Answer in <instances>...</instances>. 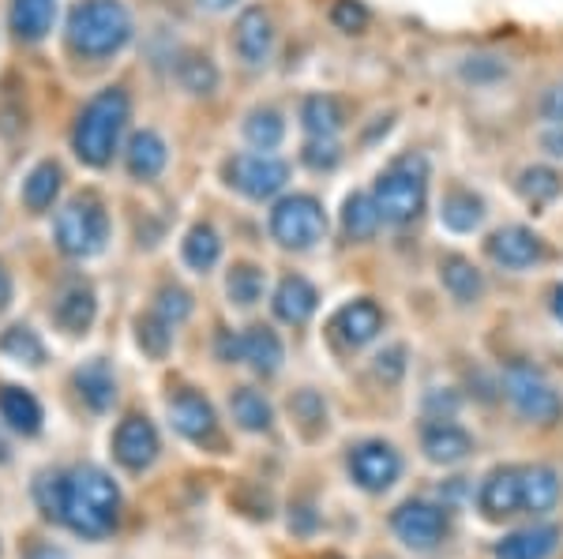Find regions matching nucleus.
I'll return each instance as SVG.
<instances>
[{
  "instance_id": "b1692460",
  "label": "nucleus",
  "mask_w": 563,
  "mask_h": 559,
  "mask_svg": "<svg viewBox=\"0 0 563 559\" xmlns=\"http://www.w3.org/2000/svg\"><path fill=\"white\" fill-rule=\"evenodd\" d=\"M282 357H286V349H282V338L275 335L271 327H249L241 335V360H249L252 372L260 376H275L282 368Z\"/></svg>"
},
{
  "instance_id": "2eb2a0df",
  "label": "nucleus",
  "mask_w": 563,
  "mask_h": 559,
  "mask_svg": "<svg viewBox=\"0 0 563 559\" xmlns=\"http://www.w3.org/2000/svg\"><path fill=\"white\" fill-rule=\"evenodd\" d=\"M379 331H384V312H379L376 301H350L346 309H339L331 320V335L350 349L368 346Z\"/></svg>"
},
{
  "instance_id": "a19ab883",
  "label": "nucleus",
  "mask_w": 563,
  "mask_h": 559,
  "mask_svg": "<svg viewBox=\"0 0 563 559\" xmlns=\"http://www.w3.org/2000/svg\"><path fill=\"white\" fill-rule=\"evenodd\" d=\"M154 312H158L169 327H180V323L192 315V297L180 290V286H162L158 297H154Z\"/></svg>"
},
{
  "instance_id": "bb28decb",
  "label": "nucleus",
  "mask_w": 563,
  "mask_h": 559,
  "mask_svg": "<svg viewBox=\"0 0 563 559\" xmlns=\"http://www.w3.org/2000/svg\"><path fill=\"white\" fill-rule=\"evenodd\" d=\"M301 124L316 139H334L346 124V110L334 94H308L301 102Z\"/></svg>"
},
{
  "instance_id": "473e14b6",
  "label": "nucleus",
  "mask_w": 563,
  "mask_h": 559,
  "mask_svg": "<svg viewBox=\"0 0 563 559\" xmlns=\"http://www.w3.org/2000/svg\"><path fill=\"white\" fill-rule=\"evenodd\" d=\"M244 139L252 143L256 150H275L282 139H286V121H282L278 110H271V105H260V110H252L244 116Z\"/></svg>"
},
{
  "instance_id": "c9c22d12",
  "label": "nucleus",
  "mask_w": 563,
  "mask_h": 559,
  "mask_svg": "<svg viewBox=\"0 0 563 559\" xmlns=\"http://www.w3.org/2000/svg\"><path fill=\"white\" fill-rule=\"evenodd\" d=\"M177 79L188 94H214L218 87V68L207 53H185L177 65Z\"/></svg>"
},
{
  "instance_id": "7c9ffc66",
  "label": "nucleus",
  "mask_w": 563,
  "mask_h": 559,
  "mask_svg": "<svg viewBox=\"0 0 563 559\" xmlns=\"http://www.w3.org/2000/svg\"><path fill=\"white\" fill-rule=\"evenodd\" d=\"M60 180H65V174H60L57 161H38L31 177L23 180V203L31 211H49L53 200L60 195Z\"/></svg>"
},
{
  "instance_id": "4be33fe9",
  "label": "nucleus",
  "mask_w": 563,
  "mask_h": 559,
  "mask_svg": "<svg viewBox=\"0 0 563 559\" xmlns=\"http://www.w3.org/2000/svg\"><path fill=\"white\" fill-rule=\"evenodd\" d=\"M560 473L552 466H522V511L544 515L560 503Z\"/></svg>"
},
{
  "instance_id": "864d4df0",
  "label": "nucleus",
  "mask_w": 563,
  "mask_h": 559,
  "mask_svg": "<svg viewBox=\"0 0 563 559\" xmlns=\"http://www.w3.org/2000/svg\"><path fill=\"white\" fill-rule=\"evenodd\" d=\"M26 559H68V552H60V548H53V545H42V548H34Z\"/></svg>"
},
{
  "instance_id": "58836bf2",
  "label": "nucleus",
  "mask_w": 563,
  "mask_h": 559,
  "mask_svg": "<svg viewBox=\"0 0 563 559\" xmlns=\"http://www.w3.org/2000/svg\"><path fill=\"white\" fill-rule=\"evenodd\" d=\"M0 349H4L8 357L23 360V365H42L45 360V346L31 327H8L4 338H0Z\"/></svg>"
},
{
  "instance_id": "c03bdc74",
  "label": "nucleus",
  "mask_w": 563,
  "mask_h": 559,
  "mask_svg": "<svg viewBox=\"0 0 563 559\" xmlns=\"http://www.w3.org/2000/svg\"><path fill=\"white\" fill-rule=\"evenodd\" d=\"M294 413L301 417V425H308V436H316V428H327V405L316 391H301L294 399Z\"/></svg>"
},
{
  "instance_id": "5701e85b",
  "label": "nucleus",
  "mask_w": 563,
  "mask_h": 559,
  "mask_svg": "<svg viewBox=\"0 0 563 559\" xmlns=\"http://www.w3.org/2000/svg\"><path fill=\"white\" fill-rule=\"evenodd\" d=\"M440 282L459 304H477L485 297V278L466 256H443L440 259Z\"/></svg>"
},
{
  "instance_id": "09e8293b",
  "label": "nucleus",
  "mask_w": 563,
  "mask_h": 559,
  "mask_svg": "<svg viewBox=\"0 0 563 559\" xmlns=\"http://www.w3.org/2000/svg\"><path fill=\"white\" fill-rule=\"evenodd\" d=\"M541 147L549 150L552 158H563V124H552V128L541 135Z\"/></svg>"
},
{
  "instance_id": "a18cd8bd",
  "label": "nucleus",
  "mask_w": 563,
  "mask_h": 559,
  "mask_svg": "<svg viewBox=\"0 0 563 559\" xmlns=\"http://www.w3.org/2000/svg\"><path fill=\"white\" fill-rule=\"evenodd\" d=\"M376 376L384 383H398L406 376V346H390L376 357Z\"/></svg>"
},
{
  "instance_id": "de8ad7c7",
  "label": "nucleus",
  "mask_w": 563,
  "mask_h": 559,
  "mask_svg": "<svg viewBox=\"0 0 563 559\" xmlns=\"http://www.w3.org/2000/svg\"><path fill=\"white\" fill-rule=\"evenodd\" d=\"M541 116H544L549 124H563V87L544 90V98H541Z\"/></svg>"
},
{
  "instance_id": "7ed1b4c3",
  "label": "nucleus",
  "mask_w": 563,
  "mask_h": 559,
  "mask_svg": "<svg viewBox=\"0 0 563 559\" xmlns=\"http://www.w3.org/2000/svg\"><path fill=\"white\" fill-rule=\"evenodd\" d=\"M124 124H129V94L121 87H109L90 98L87 110L76 121V132H71V147H76L79 161H87L95 169L109 166Z\"/></svg>"
},
{
  "instance_id": "6e6d98bb",
  "label": "nucleus",
  "mask_w": 563,
  "mask_h": 559,
  "mask_svg": "<svg viewBox=\"0 0 563 559\" xmlns=\"http://www.w3.org/2000/svg\"><path fill=\"white\" fill-rule=\"evenodd\" d=\"M552 315H556V320L563 323V286L552 290Z\"/></svg>"
},
{
  "instance_id": "393cba45",
  "label": "nucleus",
  "mask_w": 563,
  "mask_h": 559,
  "mask_svg": "<svg viewBox=\"0 0 563 559\" xmlns=\"http://www.w3.org/2000/svg\"><path fill=\"white\" fill-rule=\"evenodd\" d=\"M76 387H79V399H84L95 413H106L109 405L117 402V376L102 357L87 360V365L79 368Z\"/></svg>"
},
{
  "instance_id": "aec40b11",
  "label": "nucleus",
  "mask_w": 563,
  "mask_h": 559,
  "mask_svg": "<svg viewBox=\"0 0 563 559\" xmlns=\"http://www.w3.org/2000/svg\"><path fill=\"white\" fill-rule=\"evenodd\" d=\"M95 312H98L95 290L84 282L68 286V290L57 297V304H53V320H57V327L68 331V335H84L90 323H95Z\"/></svg>"
},
{
  "instance_id": "a878e982",
  "label": "nucleus",
  "mask_w": 563,
  "mask_h": 559,
  "mask_svg": "<svg viewBox=\"0 0 563 559\" xmlns=\"http://www.w3.org/2000/svg\"><path fill=\"white\" fill-rule=\"evenodd\" d=\"M166 161H169V147H166V139H162L158 132L143 128V132L132 135V143H129V174L135 180H154L162 169H166Z\"/></svg>"
},
{
  "instance_id": "f8f14e48",
  "label": "nucleus",
  "mask_w": 563,
  "mask_h": 559,
  "mask_svg": "<svg viewBox=\"0 0 563 559\" xmlns=\"http://www.w3.org/2000/svg\"><path fill=\"white\" fill-rule=\"evenodd\" d=\"M233 49L249 68H260L271 60V49H275V20H271L267 8L252 4L244 8L233 23Z\"/></svg>"
},
{
  "instance_id": "37998d69",
  "label": "nucleus",
  "mask_w": 563,
  "mask_h": 559,
  "mask_svg": "<svg viewBox=\"0 0 563 559\" xmlns=\"http://www.w3.org/2000/svg\"><path fill=\"white\" fill-rule=\"evenodd\" d=\"M301 161L308 169H316V174H327V169H334L342 161V150H339V143L334 139H308L305 143V150H301Z\"/></svg>"
},
{
  "instance_id": "8fccbe9b",
  "label": "nucleus",
  "mask_w": 563,
  "mask_h": 559,
  "mask_svg": "<svg viewBox=\"0 0 563 559\" xmlns=\"http://www.w3.org/2000/svg\"><path fill=\"white\" fill-rule=\"evenodd\" d=\"M312 526H316L312 507H294V515H289V529H297V534H312Z\"/></svg>"
},
{
  "instance_id": "f704fd0d",
  "label": "nucleus",
  "mask_w": 563,
  "mask_h": 559,
  "mask_svg": "<svg viewBox=\"0 0 563 559\" xmlns=\"http://www.w3.org/2000/svg\"><path fill=\"white\" fill-rule=\"evenodd\" d=\"M519 192L526 203L549 206L563 192V177L552 166H526L519 174Z\"/></svg>"
},
{
  "instance_id": "5fc2aeb1",
  "label": "nucleus",
  "mask_w": 563,
  "mask_h": 559,
  "mask_svg": "<svg viewBox=\"0 0 563 559\" xmlns=\"http://www.w3.org/2000/svg\"><path fill=\"white\" fill-rule=\"evenodd\" d=\"M196 4L203 8V12H230L238 0H196Z\"/></svg>"
},
{
  "instance_id": "f257e3e1",
  "label": "nucleus",
  "mask_w": 563,
  "mask_h": 559,
  "mask_svg": "<svg viewBox=\"0 0 563 559\" xmlns=\"http://www.w3.org/2000/svg\"><path fill=\"white\" fill-rule=\"evenodd\" d=\"M121 515V489L113 484V477L98 466H79V470L65 473V511L60 522L79 537H106L117 526Z\"/></svg>"
},
{
  "instance_id": "6e6552de",
  "label": "nucleus",
  "mask_w": 563,
  "mask_h": 559,
  "mask_svg": "<svg viewBox=\"0 0 563 559\" xmlns=\"http://www.w3.org/2000/svg\"><path fill=\"white\" fill-rule=\"evenodd\" d=\"M225 180L238 188L249 200H271L286 188L289 180V166L267 150H244V155H233L225 161Z\"/></svg>"
},
{
  "instance_id": "dca6fc26",
  "label": "nucleus",
  "mask_w": 563,
  "mask_h": 559,
  "mask_svg": "<svg viewBox=\"0 0 563 559\" xmlns=\"http://www.w3.org/2000/svg\"><path fill=\"white\" fill-rule=\"evenodd\" d=\"M113 455L129 470H147L154 458H158V432H154L147 417L121 421V428L113 436Z\"/></svg>"
},
{
  "instance_id": "ddd939ff",
  "label": "nucleus",
  "mask_w": 563,
  "mask_h": 559,
  "mask_svg": "<svg viewBox=\"0 0 563 559\" xmlns=\"http://www.w3.org/2000/svg\"><path fill=\"white\" fill-rule=\"evenodd\" d=\"M477 507L485 518H511L522 511V466H496L493 473L481 481Z\"/></svg>"
},
{
  "instance_id": "2f4dec72",
  "label": "nucleus",
  "mask_w": 563,
  "mask_h": 559,
  "mask_svg": "<svg viewBox=\"0 0 563 559\" xmlns=\"http://www.w3.org/2000/svg\"><path fill=\"white\" fill-rule=\"evenodd\" d=\"M230 413H233V421H238L244 432H267L271 421H275L271 402L263 399L260 391H252V387H238V391H233Z\"/></svg>"
},
{
  "instance_id": "ea45409f",
  "label": "nucleus",
  "mask_w": 563,
  "mask_h": 559,
  "mask_svg": "<svg viewBox=\"0 0 563 559\" xmlns=\"http://www.w3.org/2000/svg\"><path fill=\"white\" fill-rule=\"evenodd\" d=\"M34 500H38L42 515L60 522V511H65V473L53 470V473H42L34 481Z\"/></svg>"
},
{
  "instance_id": "6ab92c4d",
  "label": "nucleus",
  "mask_w": 563,
  "mask_h": 559,
  "mask_svg": "<svg viewBox=\"0 0 563 559\" xmlns=\"http://www.w3.org/2000/svg\"><path fill=\"white\" fill-rule=\"evenodd\" d=\"M560 545V526H526V529H515L507 534L499 545L493 548L496 559H549L556 552Z\"/></svg>"
},
{
  "instance_id": "1a4fd4ad",
  "label": "nucleus",
  "mask_w": 563,
  "mask_h": 559,
  "mask_svg": "<svg viewBox=\"0 0 563 559\" xmlns=\"http://www.w3.org/2000/svg\"><path fill=\"white\" fill-rule=\"evenodd\" d=\"M390 529H395V537L402 540L406 548H413V552H429L443 540L448 534V511L435 507L429 500H406L395 507V515H390Z\"/></svg>"
},
{
  "instance_id": "a211bd4d",
  "label": "nucleus",
  "mask_w": 563,
  "mask_h": 559,
  "mask_svg": "<svg viewBox=\"0 0 563 559\" xmlns=\"http://www.w3.org/2000/svg\"><path fill=\"white\" fill-rule=\"evenodd\" d=\"M169 421H174V428L185 439H192V444L211 439L214 428H218L211 402H207L203 394H196V391H180L177 399L169 402Z\"/></svg>"
},
{
  "instance_id": "0eeeda50",
  "label": "nucleus",
  "mask_w": 563,
  "mask_h": 559,
  "mask_svg": "<svg viewBox=\"0 0 563 559\" xmlns=\"http://www.w3.org/2000/svg\"><path fill=\"white\" fill-rule=\"evenodd\" d=\"M323 233H327V211H323V203L308 192L282 195L275 203V211H271V237H275L282 248L305 251V248L320 245Z\"/></svg>"
},
{
  "instance_id": "412c9836",
  "label": "nucleus",
  "mask_w": 563,
  "mask_h": 559,
  "mask_svg": "<svg viewBox=\"0 0 563 559\" xmlns=\"http://www.w3.org/2000/svg\"><path fill=\"white\" fill-rule=\"evenodd\" d=\"M440 222L448 225L451 233H474L481 222H485V200L470 188H448L440 200Z\"/></svg>"
},
{
  "instance_id": "603ef678",
  "label": "nucleus",
  "mask_w": 563,
  "mask_h": 559,
  "mask_svg": "<svg viewBox=\"0 0 563 559\" xmlns=\"http://www.w3.org/2000/svg\"><path fill=\"white\" fill-rule=\"evenodd\" d=\"M8 301H12V278H8L4 264H0V312L8 309Z\"/></svg>"
},
{
  "instance_id": "72a5a7b5",
  "label": "nucleus",
  "mask_w": 563,
  "mask_h": 559,
  "mask_svg": "<svg viewBox=\"0 0 563 559\" xmlns=\"http://www.w3.org/2000/svg\"><path fill=\"white\" fill-rule=\"evenodd\" d=\"M218 259H222V241H218V233L207 222L192 225L185 237V264L199 270V275H207Z\"/></svg>"
},
{
  "instance_id": "20e7f679",
  "label": "nucleus",
  "mask_w": 563,
  "mask_h": 559,
  "mask_svg": "<svg viewBox=\"0 0 563 559\" xmlns=\"http://www.w3.org/2000/svg\"><path fill=\"white\" fill-rule=\"evenodd\" d=\"M132 38V15L121 0H84L68 15V45L79 57H113Z\"/></svg>"
},
{
  "instance_id": "3c124183",
  "label": "nucleus",
  "mask_w": 563,
  "mask_h": 559,
  "mask_svg": "<svg viewBox=\"0 0 563 559\" xmlns=\"http://www.w3.org/2000/svg\"><path fill=\"white\" fill-rule=\"evenodd\" d=\"M218 357L233 365V360L241 357V338H233L230 331H225V335H218Z\"/></svg>"
},
{
  "instance_id": "f3484780",
  "label": "nucleus",
  "mask_w": 563,
  "mask_h": 559,
  "mask_svg": "<svg viewBox=\"0 0 563 559\" xmlns=\"http://www.w3.org/2000/svg\"><path fill=\"white\" fill-rule=\"evenodd\" d=\"M271 304H275V315L282 323H289V327H305V323L316 315V309H320V293H316V286L308 282V278L286 275L278 282L275 301Z\"/></svg>"
},
{
  "instance_id": "c756f323",
  "label": "nucleus",
  "mask_w": 563,
  "mask_h": 559,
  "mask_svg": "<svg viewBox=\"0 0 563 559\" xmlns=\"http://www.w3.org/2000/svg\"><path fill=\"white\" fill-rule=\"evenodd\" d=\"M0 413L23 436H38L42 432V405L23 387H0Z\"/></svg>"
},
{
  "instance_id": "cd10ccee",
  "label": "nucleus",
  "mask_w": 563,
  "mask_h": 559,
  "mask_svg": "<svg viewBox=\"0 0 563 559\" xmlns=\"http://www.w3.org/2000/svg\"><path fill=\"white\" fill-rule=\"evenodd\" d=\"M379 225H384V214H379L372 192L346 195V203H342V233H346V241L365 245V241H372L379 233Z\"/></svg>"
},
{
  "instance_id": "423d86ee",
  "label": "nucleus",
  "mask_w": 563,
  "mask_h": 559,
  "mask_svg": "<svg viewBox=\"0 0 563 559\" xmlns=\"http://www.w3.org/2000/svg\"><path fill=\"white\" fill-rule=\"evenodd\" d=\"M504 394L515 405V413L533 425H556L563 417V399L556 383L533 365H511L504 372Z\"/></svg>"
},
{
  "instance_id": "49530a36",
  "label": "nucleus",
  "mask_w": 563,
  "mask_h": 559,
  "mask_svg": "<svg viewBox=\"0 0 563 559\" xmlns=\"http://www.w3.org/2000/svg\"><path fill=\"white\" fill-rule=\"evenodd\" d=\"M462 76L470 79V83H485V79H499L507 76V65L496 57H470V65L462 68Z\"/></svg>"
},
{
  "instance_id": "9d476101",
  "label": "nucleus",
  "mask_w": 563,
  "mask_h": 559,
  "mask_svg": "<svg viewBox=\"0 0 563 559\" xmlns=\"http://www.w3.org/2000/svg\"><path fill=\"white\" fill-rule=\"evenodd\" d=\"M346 466H350L353 484L365 492H387L390 484L398 481V473H402V458H398V450L384 444V439H365V444H357L350 450Z\"/></svg>"
},
{
  "instance_id": "79ce46f5",
  "label": "nucleus",
  "mask_w": 563,
  "mask_h": 559,
  "mask_svg": "<svg viewBox=\"0 0 563 559\" xmlns=\"http://www.w3.org/2000/svg\"><path fill=\"white\" fill-rule=\"evenodd\" d=\"M331 23L339 26L342 34H361L372 23V15H368V8L361 4V0H334Z\"/></svg>"
},
{
  "instance_id": "c85d7f7f",
  "label": "nucleus",
  "mask_w": 563,
  "mask_h": 559,
  "mask_svg": "<svg viewBox=\"0 0 563 559\" xmlns=\"http://www.w3.org/2000/svg\"><path fill=\"white\" fill-rule=\"evenodd\" d=\"M57 15V0H12V31L20 42H42Z\"/></svg>"
},
{
  "instance_id": "4d7b16f0",
  "label": "nucleus",
  "mask_w": 563,
  "mask_h": 559,
  "mask_svg": "<svg viewBox=\"0 0 563 559\" xmlns=\"http://www.w3.org/2000/svg\"><path fill=\"white\" fill-rule=\"evenodd\" d=\"M8 462V447H4V439H0V466Z\"/></svg>"
},
{
  "instance_id": "4c0bfd02",
  "label": "nucleus",
  "mask_w": 563,
  "mask_h": 559,
  "mask_svg": "<svg viewBox=\"0 0 563 559\" xmlns=\"http://www.w3.org/2000/svg\"><path fill=\"white\" fill-rule=\"evenodd\" d=\"M135 338H140L143 354L162 360L169 354V346H174V327H169L158 312H151V315H140V323H135Z\"/></svg>"
},
{
  "instance_id": "e433bc0d",
  "label": "nucleus",
  "mask_w": 563,
  "mask_h": 559,
  "mask_svg": "<svg viewBox=\"0 0 563 559\" xmlns=\"http://www.w3.org/2000/svg\"><path fill=\"white\" fill-rule=\"evenodd\" d=\"M263 270L256 264H233L230 267V278H225V293H230L233 304H241V309H252V304L263 297Z\"/></svg>"
},
{
  "instance_id": "9b49d317",
  "label": "nucleus",
  "mask_w": 563,
  "mask_h": 559,
  "mask_svg": "<svg viewBox=\"0 0 563 559\" xmlns=\"http://www.w3.org/2000/svg\"><path fill=\"white\" fill-rule=\"evenodd\" d=\"M485 251L504 270H530L544 259V241L530 225H504L485 241Z\"/></svg>"
},
{
  "instance_id": "39448f33",
  "label": "nucleus",
  "mask_w": 563,
  "mask_h": 559,
  "mask_svg": "<svg viewBox=\"0 0 563 559\" xmlns=\"http://www.w3.org/2000/svg\"><path fill=\"white\" fill-rule=\"evenodd\" d=\"M53 233H57V245L60 251L76 259L98 256L109 241V214L106 203L98 200L95 192H84L76 200H68L57 211V222H53Z\"/></svg>"
},
{
  "instance_id": "4468645a",
  "label": "nucleus",
  "mask_w": 563,
  "mask_h": 559,
  "mask_svg": "<svg viewBox=\"0 0 563 559\" xmlns=\"http://www.w3.org/2000/svg\"><path fill=\"white\" fill-rule=\"evenodd\" d=\"M421 450L435 466H459V462H466L470 450H474V436L462 425H455V421L432 417L429 425L421 428Z\"/></svg>"
},
{
  "instance_id": "f03ea898",
  "label": "nucleus",
  "mask_w": 563,
  "mask_h": 559,
  "mask_svg": "<svg viewBox=\"0 0 563 559\" xmlns=\"http://www.w3.org/2000/svg\"><path fill=\"white\" fill-rule=\"evenodd\" d=\"M372 200H376L384 225H410L421 219L424 203H429V158L398 155L384 174L372 185Z\"/></svg>"
}]
</instances>
